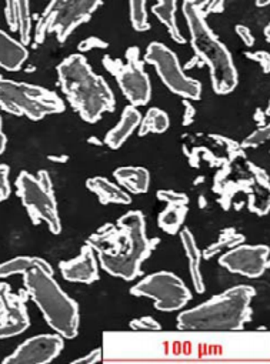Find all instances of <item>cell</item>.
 I'll return each instance as SVG.
<instances>
[{
	"instance_id": "cell-11",
	"label": "cell",
	"mask_w": 270,
	"mask_h": 364,
	"mask_svg": "<svg viewBox=\"0 0 270 364\" xmlns=\"http://www.w3.org/2000/svg\"><path fill=\"white\" fill-rule=\"evenodd\" d=\"M130 293L137 297L152 299L155 309L166 313L183 309L192 299V293L185 283L169 272H157L147 276L133 286Z\"/></svg>"
},
{
	"instance_id": "cell-36",
	"label": "cell",
	"mask_w": 270,
	"mask_h": 364,
	"mask_svg": "<svg viewBox=\"0 0 270 364\" xmlns=\"http://www.w3.org/2000/svg\"><path fill=\"white\" fill-rule=\"evenodd\" d=\"M100 360H102V348H96V350L90 351L88 355L75 360L73 363L75 364H81V363H83V364H95V363H98Z\"/></svg>"
},
{
	"instance_id": "cell-27",
	"label": "cell",
	"mask_w": 270,
	"mask_h": 364,
	"mask_svg": "<svg viewBox=\"0 0 270 364\" xmlns=\"http://www.w3.org/2000/svg\"><path fill=\"white\" fill-rule=\"evenodd\" d=\"M129 6L133 29L137 32H147L150 29V23L147 21L146 0H129Z\"/></svg>"
},
{
	"instance_id": "cell-32",
	"label": "cell",
	"mask_w": 270,
	"mask_h": 364,
	"mask_svg": "<svg viewBox=\"0 0 270 364\" xmlns=\"http://www.w3.org/2000/svg\"><path fill=\"white\" fill-rule=\"evenodd\" d=\"M8 177H9V166L0 164V202L6 200L12 192Z\"/></svg>"
},
{
	"instance_id": "cell-38",
	"label": "cell",
	"mask_w": 270,
	"mask_h": 364,
	"mask_svg": "<svg viewBox=\"0 0 270 364\" xmlns=\"http://www.w3.org/2000/svg\"><path fill=\"white\" fill-rule=\"evenodd\" d=\"M2 126H4V123H2V117H0V154L6 150V143H8V139L2 130Z\"/></svg>"
},
{
	"instance_id": "cell-18",
	"label": "cell",
	"mask_w": 270,
	"mask_h": 364,
	"mask_svg": "<svg viewBox=\"0 0 270 364\" xmlns=\"http://www.w3.org/2000/svg\"><path fill=\"white\" fill-rule=\"evenodd\" d=\"M88 189L99 198L102 205H129L132 202L129 193L120 189L118 185L112 183L105 177H90L86 181Z\"/></svg>"
},
{
	"instance_id": "cell-24",
	"label": "cell",
	"mask_w": 270,
	"mask_h": 364,
	"mask_svg": "<svg viewBox=\"0 0 270 364\" xmlns=\"http://www.w3.org/2000/svg\"><path fill=\"white\" fill-rule=\"evenodd\" d=\"M169 124H170L169 116L163 110L157 107H152L149 109L146 116L140 120L139 136L143 137L149 133H165L169 129Z\"/></svg>"
},
{
	"instance_id": "cell-6",
	"label": "cell",
	"mask_w": 270,
	"mask_h": 364,
	"mask_svg": "<svg viewBox=\"0 0 270 364\" xmlns=\"http://www.w3.org/2000/svg\"><path fill=\"white\" fill-rule=\"evenodd\" d=\"M0 107L11 114L26 116L38 122L49 114L63 112L65 103L56 93L45 87L0 76Z\"/></svg>"
},
{
	"instance_id": "cell-13",
	"label": "cell",
	"mask_w": 270,
	"mask_h": 364,
	"mask_svg": "<svg viewBox=\"0 0 270 364\" xmlns=\"http://www.w3.org/2000/svg\"><path fill=\"white\" fill-rule=\"evenodd\" d=\"M63 350V337L61 334H41L22 343L8 358L5 364H46L55 360Z\"/></svg>"
},
{
	"instance_id": "cell-33",
	"label": "cell",
	"mask_w": 270,
	"mask_h": 364,
	"mask_svg": "<svg viewBox=\"0 0 270 364\" xmlns=\"http://www.w3.org/2000/svg\"><path fill=\"white\" fill-rule=\"evenodd\" d=\"M5 4H6V8H5L6 22L12 32H18V18H16V11H15V0H5Z\"/></svg>"
},
{
	"instance_id": "cell-4",
	"label": "cell",
	"mask_w": 270,
	"mask_h": 364,
	"mask_svg": "<svg viewBox=\"0 0 270 364\" xmlns=\"http://www.w3.org/2000/svg\"><path fill=\"white\" fill-rule=\"evenodd\" d=\"M183 15L190 31L193 50L210 69L213 90L217 95H229L237 86V72L230 52L216 35H213L204 16L192 6L189 0L183 2Z\"/></svg>"
},
{
	"instance_id": "cell-2",
	"label": "cell",
	"mask_w": 270,
	"mask_h": 364,
	"mask_svg": "<svg viewBox=\"0 0 270 364\" xmlns=\"http://www.w3.org/2000/svg\"><path fill=\"white\" fill-rule=\"evenodd\" d=\"M59 85L69 103L88 123H96L115 110V96L82 55H72L58 66Z\"/></svg>"
},
{
	"instance_id": "cell-9",
	"label": "cell",
	"mask_w": 270,
	"mask_h": 364,
	"mask_svg": "<svg viewBox=\"0 0 270 364\" xmlns=\"http://www.w3.org/2000/svg\"><path fill=\"white\" fill-rule=\"evenodd\" d=\"M128 62L106 56L103 66L116 77L120 90L132 106H146L152 97V85L147 73L143 69V62L139 59V49L130 48L126 52Z\"/></svg>"
},
{
	"instance_id": "cell-21",
	"label": "cell",
	"mask_w": 270,
	"mask_h": 364,
	"mask_svg": "<svg viewBox=\"0 0 270 364\" xmlns=\"http://www.w3.org/2000/svg\"><path fill=\"white\" fill-rule=\"evenodd\" d=\"M152 12L166 26L170 38L175 42L177 43L186 42L176 22V0H157V4L152 8Z\"/></svg>"
},
{
	"instance_id": "cell-35",
	"label": "cell",
	"mask_w": 270,
	"mask_h": 364,
	"mask_svg": "<svg viewBox=\"0 0 270 364\" xmlns=\"http://www.w3.org/2000/svg\"><path fill=\"white\" fill-rule=\"evenodd\" d=\"M93 48L105 49V48H108V43H105L103 41H100V39H98V38H89V39H86L85 42H82V43L79 45V49H81L82 52H88V50L93 49Z\"/></svg>"
},
{
	"instance_id": "cell-34",
	"label": "cell",
	"mask_w": 270,
	"mask_h": 364,
	"mask_svg": "<svg viewBox=\"0 0 270 364\" xmlns=\"http://www.w3.org/2000/svg\"><path fill=\"white\" fill-rule=\"evenodd\" d=\"M246 56H247L249 59H251V60L259 62V63H260V66H261V69H263V72H264V73H269V70H270V56H269V53H267V52L247 53Z\"/></svg>"
},
{
	"instance_id": "cell-26",
	"label": "cell",
	"mask_w": 270,
	"mask_h": 364,
	"mask_svg": "<svg viewBox=\"0 0 270 364\" xmlns=\"http://www.w3.org/2000/svg\"><path fill=\"white\" fill-rule=\"evenodd\" d=\"M243 240H244V236H243V235L236 233L234 229H226V230L220 235L219 240H217L216 243H213L212 246H209V247L204 250V253L202 255V257H204V259H212L214 255H217V253H220V252H224V250H230L232 247L240 245Z\"/></svg>"
},
{
	"instance_id": "cell-8",
	"label": "cell",
	"mask_w": 270,
	"mask_h": 364,
	"mask_svg": "<svg viewBox=\"0 0 270 364\" xmlns=\"http://www.w3.org/2000/svg\"><path fill=\"white\" fill-rule=\"evenodd\" d=\"M16 188L33 223L39 225L41 222H45L53 235H59L62 232V222L58 213L49 174L42 170L39 177H35L28 171H22L16 180Z\"/></svg>"
},
{
	"instance_id": "cell-20",
	"label": "cell",
	"mask_w": 270,
	"mask_h": 364,
	"mask_svg": "<svg viewBox=\"0 0 270 364\" xmlns=\"http://www.w3.org/2000/svg\"><path fill=\"white\" fill-rule=\"evenodd\" d=\"M180 240L183 245V249L186 252V256L189 259V269L193 286L197 293H204V282L200 273V262H202V252L199 250L196 240L189 229H183L180 232Z\"/></svg>"
},
{
	"instance_id": "cell-17",
	"label": "cell",
	"mask_w": 270,
	"mask_h": 364,
	"mask_svg": "<svg viewBox=\"0 0 270 364\" xmlns=\"http://www.w3.org/2000/svg\"><path fill=\"white\" fill-rule=\"evenodd\" d=\"M28 56L29 52L25 45L0 31V68L9 72H18L28 60Z\"/></svg>"
},
{
	"instance_id": "cell-3",
	"label": "cell",
	"mask_w": 270,
	"mask_h": 364,
	"mask_svg": "<svg viewBox=\"0 0 270 364\" xmlns=\"http://www.w3.org/2000/svg\"><path fill=\"white\" fill-rule=\"evenodd\" d=\"M256 290L240 284L214 296L197 307L177 316V328L197 333H226L242 330L250 320L251 299Z\"/></svg>"
},
{
	"instance_id": "cell-29",
	"label": "cell",
	"mask_w": 270,
	"mask_h": 364,
	"mask_svg": "<svg viewBox=\"0 0 270 364\" xmlns=\"http://www.w3.org/2000/svg\"><path fill=\"white\" fill-rule=\"evenodd\" d=\"M269 134H270V127L269 126H263V127L254 130L253 133H250L242 141V147H256V146H260L261 143L269 140Z\"/></svg>"
},
{
	"instance_id": "cell-1",
	"label": "cell",
	"mask_w": 270,
	"mask_h": 364,
	"mask_svg": "<svg viewBox=\"0 0 270 364\" xmlns=\"http://www.w3.org/2000/svg\"><path fill=\"white\" fill-rule=\"evenodd\" d=\"M159 239H147L143 215L132 210L118 220V229L105 226L90 236L86 245L98 252L99 264L108 274L133 280L140 274L142 263L149 259Z\"/></svg>"
},
{
	"instance_id": "cell-28",
	"label": "cell",
	"mask_w": 270,
	"mask_h": 364,
	"mask_svg": "<svg viewBox=\"0 0 270 364\" xmlns=\"http://www.w3.org/2000/svg\"><path fill=\"white\" fill-rule=\"evenodd\" d=\"M204 18L207 14H220L224 8V0H189Z\"/></svg>"
},
{
	"instance_id": "cell-12",
	"label": "cell",
	"mask_w": 270,
	"mask_h": 364,
	"mask_svg": "<svg viewBox=\"0 0 270 364\" xmlns=\"http://www.w3.org/2000/svg\"><path fill=\"white\" fill-rule=\"evenodd\" d=\"M269 247L261 245L234 246L219 259V263L230 273L256 279L260 277L269 267Z\"/></svg>"
},
{
	"instance_id": "cell-14",
	"label": "cell",
	"mask_w": 270,
	"mask_h": 364,
	"mask_svg": "<svg viewBox=\"0 0 270 364\" xmlns=\"http://www.w3.org/2000/svg\"><path fill=\"white\" fill-rule=\"evenodd\" d=\"M0 303L4 309V317L0 321V338L24 333L29 327V316L24 301L9 294V284L0 286Z\"/></svg>"
},
{
	"instance_id": "cell-19",
	"label": "cell",
	"mask_w": 270,
	"mask_h": 364,
	"mask_svg": "<svg viewBox=\"0 0 270 364\" xmlns=\"http://www.w3.org/2000/svg\"><path fill=\"white\" fill-rule=\"evenodd\" d=\"M115 177L119 183L132 195H143L149 191L150 173L145 167H119L115 171Z\"/></svg>"
},
{
	"instance_id": "cell-25",
	"label": "cell",
	"mask_w": 270,
	"mask_h": 364,
	"mask_svg": "<svg viewBox=\"0 0 270 364\" xmlns=\"http://www.w3.org/2000/svg\"><path fill=\"white\" fill-rule=\"evenodd\" d=\"M15 11L18 18V32L21 35V43L28 46L31 42V31H32L29 0H15Z\"/></svg>"
},
{
	"instance_id": "cell-15",
	"label": "cell",
	"mask_w": 270,
	"mask_h": 364,
	"mask_svg": "<svg viewBox=\"0 0 270 364\" xmlns=\"http://www.w3.org/2000/svg\"><path fill=\"white\" fill-rule=\"evenodd\" d=\"M59 269L63 279L72 283L92 284L99 280L98 260L95 257V250L89 245L82 247V252L76 259L59 263Z\"/></svg>"
},
{
	"instance_id": "cell-5",
	"label": "cell",
	"mask_w": 270,
	"mask_h": 364,
	"mask_svg": "<svg viewBox=\"0 0 270 364\" xmlns=\"http://www.w3.org/2000/svg\"><path fill=\"white\" fill-rule=\"evenodd\" d=\"M24 283L46 323L63 338H75L79 330V307L61 289L53 274L36 267L24 273Z\"/></svg>"
},
{
	"instance_id": "cell-10",
	"label": "cell",
	"mask_w": 270,
	"mask_h": 364,
	"mask_svg": "<svg viewBox=\"0 0 270 364\" xmlns=\"http://www.w3.org/2000/svg\"><path fill=\"white\" fill-rule=\"evenodd\" d=\"M145 62L156 68L159 77L172 93L190 100L200 99V82L186 76L180 68L177 56L167 46L159 42L150 43L145 55Z\"/></svg>"
},
{
	"instance_id": "cell-16",
	"label": "cell",
	"mask_w": 270,
	"mask_h": 364,
	"mask_svg": "<svg viewBox=\"0 0 270 364\" xmlns=\"http://www.w3.org/2000/svg\"><path fill=\"white\" fill-rule=\"evenodd\" d=\"M140 120H142V116H140L139 110L135 106H128L123 110L120 122L106 134L105 143L113 150L120 149L123 146V143L136 130V127L140 124Z\"/></svg>"
},
{
	"instance_id": "cell-22",
	"label": "cell",
	"mask_w": 270,
	"mask_h": 364,
	"mask_svg": "<svg viewBox=\"0 0 270 364\" xmlns=\"http://www.w3.org/2000/svg\"><path fill=\"white\" fill-rule=\"evenodd\" d=\"M36 267H41V269L46 270L48 273L53 274L52 266L41 257H16V259L8 260L6 263L0 264V279H5V277L19 274V273H26Z\"/></svg>"
},
{
	"instance_id": "cell-31",
	"label": "cell",
	"mask_w": 270,
	"mask_h": 364,
	"mask_svg": "<svg viewBox=\"0 0 270 364\" xmlns=\"http://www.w3.org/2000/svg\"><path fill=\"white\" fill-rule=\"evenodd\" d=\"M159 200L167 203V205H186L189 203V199L183 193H176L173 191H159L157 192Z\"/></svg>"
},
{
	"instance_id": "cell-37",
	"label": "cell",
	"mask_w": 270,
	"mask_h": 364,
	"mask_svg": "<svg viewBox=\"0 0 270 364\" xmlns=\"http://www.w3.org/2000/svg\"><path fill=\"white\" fill-rule=\"evenodd\" d=\"M236 32H237V35L240 36V39L243 41V43L246 45V46H253V43H254V38H253V35L250 33V31L246 28V26H242V25H239V26H236Z\"/></svg>"
},
{
	"instance_id": "cell-30",
	"label": "cell",
	"mask_w": 270,
	"mask_h": 364,
	"mask_svg": "<svg viewBox=\"0 0 270 364\" xmlns=\"http://www.w3.org/2000/svg\"><path fill=\"white\" fill-rule=\"evenodd\" d=\"M130 328L136 331H159L162 326L153 317H142L130 321Z\"/></svg>"
},
{
	"instance_id": "cell-39",
	"label": "cell",
	"mask_w": 270,
	"mask_h": 364,
	"mask_svg": "<svg viewBox=\"0 0 270 364\" xmlns=\"http://www.w3.org/2000/svg\"><path fill=\"white\" fill-rule=\"evenodd\" d=\"M270 4V0H256V6L257 8H264Z\"/></svg>"
},
{
	"instance_id": "cell-7",
	"label": "cell",
	"mask_w": 270,
	"mask_h": 364,
	"mask_svg": "<svg viewBox=\"0 0 270 364\" xmlns=\"http://www.w3.org/2000/svg\"><path fill=\"white\" fill-rule=\"evenodd\" d=\"M102 0H51V4L39 18L35 42L43 43L51 33L63 43L72 32L88 22L100 6Z\"/></svg>"
},
{
	"instance_id": "cell-23",
	"label": "cell",
	"mask_w": 270,
	"mask_h": 364,
	"mask_svg": "<svg viewBox=\"0 0 270 364\" xmlns=\"http://www.w3.org/2000/svg\"><path fill=\"white\" fill-rule=\"evenodd\" d=\"M186 215H187L186 205H167V208L159 215V219H157L159 228L169 235H175L179 232L180 226L183 225Z\"/></svg>"
}]
</instances>
